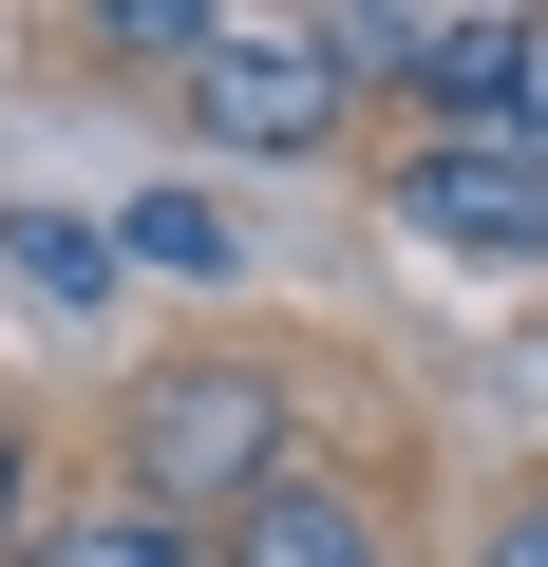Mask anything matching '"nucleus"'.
Segmentation results:
<instances>
[{"instance_id": "f257e3e1", "label": "nucleus", "mask_w": 548, "mask_h": 567, "mask_svg": "<svg viewBox=\"0 0 548 567\" xmlns=\"http://www.w3.org/2000/svg\"><path fill=\"white\" fill-rule=\"evenodd\" d=\"M246 492H285V379L265 360H170L133 398V511H246Z\"/></svg>"}, {"instance_id": "f03ea898", "label": "nucleus", "mask_w": 548, "mask_h": 567, "mask_svg": "<svg viewBox=\"0 0 548 567\" xmlns=\"http://www.w3.org/2000/svg\"><path fill=\"white\" fill-rule=\"evenodd\" d=\"M189 95H208L227 152H322V133H341V58H322V20H208Z\"/></svg>"}, {"instance_id": "7ed1b4c3", "label": "nucleus", "mask_w": 548, "mask_h": 567, "mask_svg": "<svg viewBox=\"0 0 548 567\" xmlns=\"http://www.w3.org/2000/svg\"><path fill=\"white\" fill-rule=\"evenodd\" d=\"M397 227H435V246H473V265H529V246H548V171L492 152V133H473V152H416V171H397Z\"/></svg>"}, {"instance_id": "20e7f679", "label": "nucleus", "mask_w": 548, "mask_h": 567, "mask_svg": "<svg viewBox=\"0 0 548 567\" xmlns=\"http://www.w3.org/2000/svg\"><path fill=\"white\" fill-rule=\"evenodd\" d=\"M208 567H397V548H379V511H360V492L285 473V492H246V511H227V548H208Z\"/></svg>"}, {"instance_id": "39448f33", "label": "nucleus", "mask_w": 548, "mask_h": 567, "mask_svg": "<svg viewBox=\"0 0 548 567\" xmlns=\"http://www.w3.org/2000/svg\"><path fill=\"white\" fill-rule=\"evenodd\" d=\"M114 265H170V284H227V265H246V227H227L208 189H133V208H114Z\"/></svg>"}, {"instance_id": "423d86ee", "label": "nucleus", "mask_w": 548, "mask_h": 567, "mask_svg": "<svg viewBox=\"0 0 548 567\" xmlns=\"http://www.w3.org/2000/svg\"><path fill=\"white\" fill-rule=\"evenodd\" d=\"M20 567H208V529H170V511H76V529H20Z\"/></svg>"}, {"instance_id": "0eeeda50", "label": "nucleus", "mask_w": 548, "mask_h": 567, "mask_svg": "<svg viewBox=\"0 0 548 567\" xmlns=\"http://www.w3.org/2000/svg\"><path fill=\"white\" fill-rule=\"evenodd\" d=\"M0 246H20L39 303H114V227H76V208H0Z\"/></svg>"}, {"instance_id": "6e6552de", "label": "nucleus", "mask_w": 548, "mask_h": 567, "mask_svg": "<svg viewBox=\"0 0 548 567\" xmlns=\"http://www.w3.org/2000/svg\"><path fill=\"white\" fill-rule=\"evenodd\" d=\"M492 152H529V171H548V20L510 39V114H492Z\"/></svg>"}, {"instance_id": "1a4fd4ad", "label": "nucleus", "mask_w": 548, "mask_h": 567, "mask_svg": "<svg viewBox=\"0 0 548 567\" xmlns=\"http://www.w3.org/2000/svg\"><path fill=\"white\" fill-rule=\"evenodd\" d=\"M20 529H39V454L0 435V567H20Z\"/></svg>"}, {"instance_id": "9d476101", "label": "nucleus", "mask_w": 548, "mask_h": 567, "mask_svg": "<svg viewBox=\"0 0 548 567\" xmlns=\"http://www.w3.org/2000/svg\"><path fill=\"white\" fill-rule=\"evenodd\" d=\"M473 567H548V492H529V511H510V529H492Z\"/></svg>"}]
</instances>
